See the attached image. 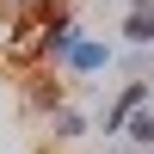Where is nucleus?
Returning a JSON list of instances; mask_svg holds the SVG:
<instances>
[{
  "mask_svg": "<svg viewBox=\"0 0 154 154\" xmlns=\"http://www.w3.org/2000/svg\"><path fill=\"white\" fill-rule=\"evenodd\" d=\"M148 99H154V86H148V80H130V86L117 93V105H111V117H105V136H123V123H130Z\"/></svg>",
  "mask_w": 154,
  "mask_h": 154,
  "instance_id": "obj_3",
  "label": "nucleus"
},
{
  "mask_svg": "<svg viewBox=\"0 0 154 154\" xmlns=\"http://www.w3.org/2000/svg\"><path fill=\"white\" fill-rule=\"evenodd\" d=\"M80 37H86V31H80V25L68 19V6H56V12H49V25H43V56L68 62V49L80 43Z\"/></svg>",
  "mask_w": 154,
  "mask_h": 154,
  "instance_id": "obj_2",
  "label": "nucleus"
},
{
  "mask_svg": "<svg viewBox=\"0 0 154 154\" xmlns=\"http://www.w3.org/2000/svg\"><path fill=\"white\" fill-rule=\"evenodd\" d=\"M123 136H130V148H148V154H154V111L142 105L130 123H123Z\"/></svg>",
  "mask_w": 154,
  "mask_h": 154,
  "instance_id": "obj_5",
  "label": "nucleus"
},
{
  "mask_svg": "<svg viewBox=\"0 0 154 154\" xmlns=\"http://www.w3.org/2000/svg\"><path fill=\"white\" fill-rule=\"evenodd\" d=\"M111 62H117V49H111L105 37H80L62 68H68V74H99V68H111Z\"/></svg>",
  "mask_w": 154,
  "mask_h": 154,
  "instance_id": "obj_1",
  "label": "nucleus"
},
{
  "mask_svg": "<svg viewBox=\"0 0 154 154\" xmlns=\"http://www.w3.org/2000/svg\"><path fill=\"white\" fill-rule=\"evenodd\" d=\"M49 130H56V142H74V136L86 130V117H80V111H68V105H62V111H49Z\"/></svg>",
  "mask_w": 154,
  "mask_h": 154,
  "instance_id": "obj_6",
  "label": "nucleus"
},
{
  "mask_svg": "<svg viewBox=\"0 0 154 154\" xmlns=\"http://www.w3.org/2000/svg\"><path fill=\"white\" fill-rule=\"evenodd\" d=\"M123 43L130 49H154V0H130V12H123Z\"/></svg>",
  "mask_w": 154,
  "mask_h": 154,
  "instance_id": "obj_4",
  "label": "nucleus"
}]
</instances>
